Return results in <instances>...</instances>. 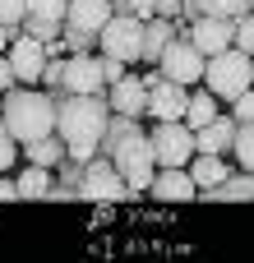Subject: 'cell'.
Wrapping results in <instances>:
<instances>
[{
    "mask_svg": "<svg viewBox=\"0 0 254 263\" xmlns=\"http://www.w3.org/2000/svg\"><path fill=\"white\" fill-rule=\"evenodd\" d=\"M106 120H111L106 92H65L56 102V134L65 139V153L74 162L97 157L102 134H106Z\"/></svg>",
    "mask_w": 254,
    "mask_h": 263,
    "instance_id": "obj_1",
    "label": "cell"
},
{
    "mask_svg": "<svg viewBox=\"0 0 254 263\" xmlns=\"http://www.w3.org/2000/svg\"><path fill=\"white\" fill-rule=\"evenodd\" d=\"M0 120H5V129H9L19 143H32V139L56 134V102H51L46 88H28V83H19V88L5 92Z\"/></svg>",
    "mask_w": 254,
    "mask_h": 263,
    "instance_id": "obj_2",
    "label": "cell"
},
{
    "mask_svg": "<svg viewBox=\"0 0 254 263\" xmlns=\"http://www.w3.org/2000/svg\"><path fill=\"white\" fill-rule=\"evenodd\" d=\"M204 88L217 102H236L245 88H254V55H245L241 46H227L217 55H208L204 65Z\"/></svg>",
    "mask_w": 254,
    "mask_h": 263,
    "instance_id": "obj_3",
    "label": "cell"
},
{
    "mask_svg": "<svg viewBox=\"0 0 254 263\" xmlns=\"http://www.w3.org/2000/svg\"><path fill=\"white\" fill-rule=\"evenodd\" d=\"M111 162H116V171L125 176V185L134 190V194H148V185H153V176H157V153H153V139L139 129V134H130V139H120L116 148H111Z\"/></svg>",
    "mask_w": 254,
    "mask_h": 263,
    "instance_id": "obj_4",
    "label": "cell"
},
{
    "mask_svg": "<svg viewBox=\"0 0 254 263\" xmlns=\"http://www.w3.org/2000/svg\"><path fill=\"white\" fill-rule=\"evenodd\" d=\"M97 51L116 55L125 65H139L143 60V18L139 14H111L106 28L97 32Z\"/></svg>",
    "mask_w": 254,
    "mask_h": 263,
    "instance_id": "obj_5",
    "label": "cell"
},
{
    "mask_svg": "<svg viewBox=\"0 0 254 263\" xmlns=\"http://www.w3.org/2000/svg\"><path fill=\"white\" fill-rule=\"evenodd\" d=\"M204 65H208V55L190 42V32H176V37H171V46L157 55L162 79H176V83H185V88L204 83Z\"/></svg>",
    "mask_w": 254,
    "mask_h": 263,
    "instance_id": "obj_6",
    "label": "cell"
},
{
    "mask_svg": "<svg viewBox=\"0 0 254 263\" xmlns=\"http://www.w3.org/2000/svg\"><path fill=\"white\" fill-rule=\"evenodd\" d=\"M134 190L125 185V176L116 171V162L106 157V153H97V157H88V176L79 180V199H88V203H120V199H130Z\"/></svg>",
    "mask_w": 254,
    "mask_h": 263,
    "instance_id": "obj_7",
    "label": "cell"
},
{
    "mask_svg": "<svg viewBox=\"0 0 254 263\" xmlns=\"http://www.w3.org/2000/svg\"><path fill=\"white\" fill-rule=\"evenodd\" d=\"M148 139H153L157 166H190V157H194V129L185 120H157L148 129Z\"/></svg>",
    "mask_w": 254,
    "mask_h": 263,
    "instance_id": "obj_8",
    "label": "cell"
},
{
    "mask_svg": "<svg viewBox=\"0 0 254 263\" xmlns=\"http://www.w3.org/2000/svg\"><path fill=\"white\" fill-rule=\"evenodd\" d=\"M9 65H14V79L19 83H42V69H46V60H51V51H46V42H37L32 32H14V42H9Z\"/></svg>",
    "mask_w": 254,
    "mask_h": 263,
    "instance_id": "obj_9",
    "label": "cell"
},
{
    "mask_svg": "<svg viewBox=\"0 0 254 263\" xmlns=\"http://www.w3.org/2000/svg\"><path fill=\"white\" fill-rule=\"evenodd\" d=\"M65 92H106V55H69L65 60Z\"/></svg>",
    "mask_w": 254,
    "mask_h": 263,
    "instance_id": "obj_10",
    "label": "cell"
},
{
    "mask_svg": "<svg viewBox=\"0 0 254 263\" xmlns=\"http://www.w3.org/2000/svg\"><path fill=\"white\" fill-rule=\"evenodd\" d=\"M190 42L204 51V55H217L227 46H236V18H222V14H199L190 23Z\"/></svg>",
    "mask_w": 254,
    "mask_h": 263,
    "instance_id": "obj_11",
    "label": "cell"
},
{
    "mask_svg": "<svg viewBox=\"0 0 254 263\" xmlns=\"http://www.w3.org/2000/svg\"><path fill=\"white\" fill-rule=\"evenodd\" d=\"M148 194H153L157 203H185V199H199V185H194L190 166H157Z\"/></svg>",
    "mask_w": 254,
    "mask_h": 263,
    "instance_id": "obj_12",
    "label": "cell"
},
{
    "mask_svg": "<svg viewBox=\"0 0 254 263\" xmlns=\"http://www.w3.org/2000/svg\"><path fill=\"white\" fill-rule=\"evenodd\" d=\"M190 111V88L176 79H162L157 88H148V116L153 120H185Z\"/></svg>",
    "mask_w": 254,
    "mask_h": 263,
    "instance_id": "obj_13",
    "label": "cell"
},
{
    "mask_svg": "<svg viewBox=\"0 0 254 263\" xmlns=\"http://www.w3.org/2000/svg\"><path fill=\"white\" fill-rule=\"evenodd\" d=\"M106 102H111V111H120V116H148V83L139 79V74H120L111 88H106Z\"/></svg>",
    "mask_w": 254,
    "mask_h": 263,
    "instance_id": "obj_14",
    "label": "cell"
},
{
    "mask_svg": "<svg viewBox=\"0 0 254 263\" xmlns=\"http://www.w3.org/2000/svg\"><path fill=\"white\" fill-rule=\"evenodd\" d=\"M111 18V0H69L65 32H102Z\"/></svg>",
    "mask_w": 254,
    "mask_h": 263,
    "instance_id": "obj_15",
    "label": "cell"
},
{
    "mask_svg": "<svg viewBox=\"0 0 254 263\" xmlns=\"http://www.w3.org/2000/svg\"><path fill=\"white\" fill-rule=\"evenodd\" d=\"M231 143H236V116H217V120H208L204 129H194V153H217V157H227Z\"/></svg>",
    "mask_w": 254,
    "mask_h": 263,
    "instance_id": "obj_16",
    "label": "cell"
},
{
    "mask_svg": "<svg viewBox=\"0 0 254 263\" xmlns=\"http://www.w3.org/2000/svg\"><path fill=\"white\" fill-rule=\"evenodd\" d=\"M199 199L204 203H250L254 199V171H245V166L231 171L217 190H199Z\"/></svg>",
    "mask_w": 254,
    "mask_h": 263,
    "instance_id": "obj_17",
    "label": "cell"
},
{
    "mask_svg": "<svg viewBox=\"0 0 254 263\" xmlns=\"http://www.w3.org/2000/svg\"><path fill=\"white\" fill-rule=\"evenodd\" d=\"M171 37H176V18H162V14L143 18V65H157V55L171 46Z\"/></svg>",
    "mask_w": 254,
    "mask_h": 263,
    "instance_id": "obj_18",
    "label": "cell"
},
{
    "mask_svg": "<svg viewBox=\"0 0 254 263\" xmlns=\"http://www.w3.org/2000/svg\"><path fill=\"white\" fill-rule=\"evenodd\" d=\"M190 176H194L199 190H217V185L231 176V166H227V157H217V153H194V157H190Z\"/></svg>",
    "mask_w": 254,
    "mask_h": 263,
    "instance_id": "obj_19",
    "label": "cell"
},
{
    "mask_svg": "<svg viewBox=\"0 0 254 263\" xmlns=\"http://www.w3.org/2000/svg\"><path fill=\"white\" fill-rule=\"evenodd\" d=\"M23 157H28V162H37V166H51V171H56L69 153H65V139H60V134H46V139L23 143Z\"/></svg>",
    "mask_w": 254,
    "mask_h": 263,
    "instance_id": "obj_20",
    "label": "cell"
},
{
    "mask_svg": "<svg viewBox=\"0 0 254 263\" xmlns=\"http://www.w3.org/2000/svg\"><path fill=\"white\" fill-rule=\"evenodd\" d=\"M56 180H51V166H37V162H28L23 171H19V199H46V190H51Z\"/></svg>",
    "mask_w": 254,
    "mask_h": 263,
    "instance_id": "obj_21",
    "label": "cell"
},
{
    "mask_svg": "<svg viewBox=\"0 0 254 263\" xmlns=\"http://www.w3.org/2000/svg\"><path fill=\"white\" fill-rule=\"evenodd\" d=\"M222 111H217V97L208 92V88H199V92H190V111H185V125L190 129H204L208 120H217Z\"/></svg>",
    "mask_w": 254,
    "mask_h": 263,
    "instance_id": "obj_22",
    "label": "cell"
},
{
    "mask_svg": "<svg viewBox=\"0 0 254 263\" xmlns=\"http://www.w3.org/2000/svg\"><path fill=\"white\" fill-rule=\"evenodd\" d=\"M143 125H139V116H120V111H111V120H106V134H102V148L97 153H106L111 157V148L120 143V139H130V134H139Z\"/></svg>",
    "mask_w": 254,
    "mask_h": 263,
    "instance_id": "obj_23",
    "label": "cell"
},
{
    "mask_svg": "<svg viewBox=\"0 0 254 263\" xmlns=\"http://www.w3.org/2000/svg\"><path fill=\"white\" fill-rule=\"evenodd\" d=\"M65 14H69V0H28L23 23H65Z\"/></svg>",
    "mask_w": 254,
    "mask_h": 263,
    "instance_id": "obj_24",
    "label": "cell"
},
{
    "mask_svg": "<svg viewBox=\"0 0 254 263\" xmlns=\"http://www.w3.org/2000/svg\"><path fill=\"white\" fill-rule=\"evenodd\" d=\"M231 157L254 171V120H236V143H231Z\"/></svg>",
    "mask_w": 254,
    "mask_h": 263,
    "instance_id": "obj_25",
    "label": "cell"
},
{
    "mask_svg": "<svg viewBox=\"0 0 254 263\" xmlns=\"http://www.w3.org/2000/svg\"><path fill=\"white\" fill-rule=\"evenodd\" d=\"M204 14H222V18H241L250 14V0H199Z\"/></svg>",
    "mask_w": 254,
    "mask_h": 263,
    "instance_id": "obj_26",
    "label": "cell"
},
{
    "mask_svg": "<svg viewBox=\"0 0 254 263\" xmlns=\"http://www.w3.org/2000/svg\"><path fill=\"white\" fill-rule=\"evenodd\" d=\"M65 51H69V55H88V51H97V32H65Z\"/></svg>",
    "mask_w": 254,
    "mask_h": 263,
    "instance_id": "obj_27",
    "label": "cell"
},
{
    "mask_svg": "<svg viewBox=\"0 0 254 263\" xmlns=\"http://www.w3.org/2000/svg\"><path fill=\"white\" fill-rule=\"evenodd\" d=\"M236 46H241L245 55H254V9L236 18Z\"/></svg>",
    "mask_w": 254,
    "mask_h": 263,
    "instance_id": "obj_28",
    "label": "cell"
},
{
    "mask_svg": "<svg viewBox=\"0 0 254 263\" xmlns=\"http://www.w3.org/2000/svg\"><path fill=\"white\" fill-rule=\"evenodd\" d=\"M19 148H23V143H19L9 129H0V171H9V166L19 162Z\"/></svg>",
    "mask_w": 254,
    "mask_h": 263,
    "instance_id": "obj_29",
    "label": "cell"
},
{
    "mask_svg": "<svg viewBox=\"0 0 254 263\" xmlns=\"http://www.w3.org/2000/svg\"><path fill=\"white\" fill-rule=\"evenodd\" d=\"M23 14H28V0H0V23L19 28V23H23Z\"/></svg>",
    "mask_w": 254,
    "mask_h": 263,
    "instance_id": "obj_30",
    "label": "cell"
},
{
    "mask_svg": "<svg viewBox=\"0 0 254 263\" xmlns=\"http://www.w3.org/2000/svg\"><path fill=\"white\" fill-rule=\"evenodd\" d=\"M231 106H236V111H231L236 120H254V88H245V92H241Z\"/></svg>",
    "mask_w": 254,
    "mask_h": 263,
    "instance_id": "obj_31",
    "label": "cell"
},
{
    "mask_svg": "<svg viewBox=\"0 0 254 263\" xmlns=\"http://www.w3.org/2000/svg\"><path fill=\"white\" fill-rule=\"evenodd\" d=\"M46 199H51V203H69V199H79V190L60 180V185H51V190H46Z\"/></svg>",
    "mask_w": 254,
    "mask_h": 263,
    "instance_id": "obj_32",
    "label": "cell"
},
{
    "mask_svg": "<svg viewBox=\"0 0 254 263\" xmlns=\"http://www.w3.org/2000/svg\"><path fill=\"white\" fill-rule=\"evenodd\" d=\"M9 88H19V79H14V65H9V55H0V97H5Z\"/></svg>",
    "mask_w": 254,
    "mask_h": 263,
    "instance_id": "obj_33",
    "label": "cell"
},
{
    "mask_svg": "<svg viewBox=\"0 0 254 263\" xmlns=\"http://www.w3.org/2000/svg\"><path fill=\"white\" fill-rule=\"evenodd\" d=\"M130 9H134L139 18H153V14H157V0H130Z\"/></svg>",
    "mask_w": 254,
    "mask_h": 263,
    "instance_id": "obj_34",
    "label": "cell"
},
{
    "mask_svg": "<svg viewBox=\"0 0 254 263\" xmlns=\"http://www.w3.org/2000/svg\"><path fill=\"white\" fill-rule=\"evenodd\" d=\"M5 199H19V180H5V171H0V203Z\"/></svg>",
    "mask_w": 254,
    "mask_h": 263,
    "instance_id": "obj_35",
    "label": "cell"
},
{
    "mask_svg": "<svg viewBox=\"0 0 254 263\" xmlns=\"http://www.w3.org/2000/svg\"><path fill=\"white\" fill-rule=\"evenodd\" d=\"M180 5H185V0H157V14H162V18H176Z\"/></svg>",
    "mask_w": 254,
    "mask_h": 263,
    "instance_id": "obj_36",
    "label": "cell"
},
{
    "mask_svg": "<svg viewBox=\"0 0 254 263\" xmlns=\"http://www.w3.org/2000/svg\"><path fill=\"white\" fill-rule=\"evenodd\" d=\"M139 79H143L148 88H157V83H162V69H157V65H153V69H139Z\"/></svg>",
    "mask_w": 254,
    "mask_h": 263,
    "instance_id": "obj_37",
    "label": "cell"
},
{
    "mask_svg": "<svg viewBox=\"0 0 254 263\" xmlns=\"http://www.w3.org/2000/svg\"><path fill=\"white\" fill-rule=\"evenodd\" d=\"M9 42H14V28H9V23H0V55L9 51Z\"/></svg>",
    "mask_w": 254,
    "mask_h": 263,
    "instance_id": "obj_38",
    "label": "cell"
},
{
    "mask_svg": "<svg viewBox=\"0 0 254 263\" xmlns=\"http://www.w3.org/2000/svg\"><path fill=\"white\" fill-rule=\"evenodd\" d=\"M0 129H5V120H0Z\"/></svg>",
    "mask_w": 254,
    "mask_h": 263,
    "instance_id": "obj_39",
    "label": "cell"
},
{
    "mask_svg": "<svg viewBox=\"0 0 254 263\" xmlns=\"http://www.w3.org/2000/svg\"><path fill=\"white\" fill-rule=\"evenodd\" d=\"M250 9H254V0H250Z\"/></svg>",
    "mask_w": 254,
    "mask_h": 263,
    "instance_id": "obj_40",
    "label": "cell"
}]
</instances>
